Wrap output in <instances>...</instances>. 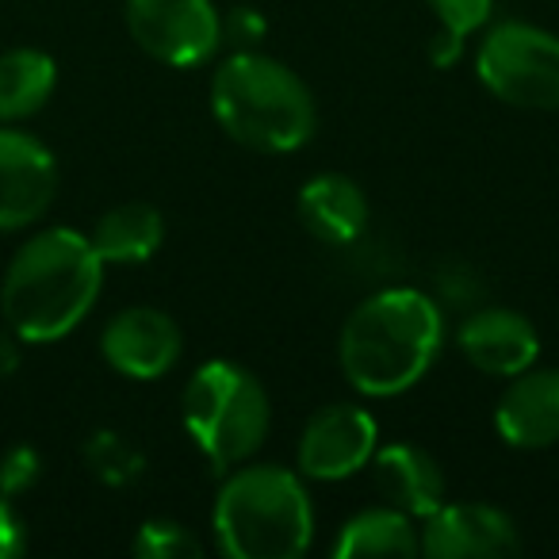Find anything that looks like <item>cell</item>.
I'll return each mask as SVG.
<instances>
[{"mask_svg": "<svg viewBox=\"0 0 559 559\" xmlns=\"http://www.w3.org/2000/svg\"><path fill=\"white\" fill-rule=\"evenodd\" d=\"M58 66L35 47H16L0 55V123H20L35 116L55 96Z\"/></svg>", "mask_w": 559, "mask_h": 559, "instance_id": "cell-18", "label": "cell"}, {"mask_svg": "<svg viewBox=\"0 0 559 559\" xmlns=\"http://www.w3.org/2000/svg\"><path fill=\"white\" fill-rule=\"evenodd\" d=\"M421 556L433 559H502L521 548L510 513L487 502H441L418 528Z\"/></svg>", "mask_w": 559, "mask_h": 559, "instance_id": "cell-10", "label": "cell"}, {"mask_svg": "<svg viewBox=\"0 0 559 559\" xmlns=\"http://www.w3.org/2000/svg\"><path fill=\"white\" fill-rule=\"evenodd\" d=\"M272 403L264 383L234 360H207L185 388V429L215 472L246 464L264 444Z\"/></svg>", "mask_w": 559, "mask_h": 559, "instance_id": "cell-5", "label": "cell"}, {"mask_svg": "<svg viewBox=\"0 0 559 559\" xmlns=\"http://www.w3.org/2000/svg\"><path fill=\"white\" fill-rule=\"evenodd\" d=\"M127 32L150 58L192 70L215 58L223 35V16L211 0H127Z\"/></svg>", "mask_w": 559, "mask_h": 559, "instance_id": "cell-7", "label": "cell"}, {"mask_svg": "<svg viewBox=\"0 0 559 559\" xmlns=\"http://www.w3.org/2000/svg\"><path fill=\"white\" fill-rule=\"evenodd\" d=\"M211 528L230 559H299L314 536L304 475L276 464L230 467L211 510Z\"/></svg>", "mask_w": 559, "mask_h": 559, "instance_id": "cell-4", "label": "cell"}, {"mask_svg": "<svg viewBox=\"0 0 559 559\" xmlns=\"http://www.w3.org/2000/svg\"><path fill=\"white\" fill-rule=\"evenodd\" d=\"M411 513L395 506L360 510L342 525L334 540L337 559H365V556H421V536L411 525Z\"/></svg>", "mask_w": 559, "mask_h": 559, "instance_id": "cell-17", "label": "cell"}, {"mask_svg": "<svg viewBox=\"0 0 559 559\" xmlns=\"http://www.w3.org/2000/svg\"><path fill=\"white\" fill-rule=\"evenodd\" d=\"M85 460L93 467V475H100L111 487H123L142 475V456L116 433H93L85 444Z\"/></svg>", "mask_w": 559, "mask_h": 559, "instance_id": "cell-21", "label": "cell"}, {"mask_svg": "<svg viewBox=\"0 0 559 559\" xmlns=\"http://www.w3.org/2000/svg\"><path fill=\"white\" fill-rule=\"evenodd\" d=\"M104 261L88 234L47 226L16 249L0 280V311L24 342L47 345L73 334L100 299Z\"/></svg>", "mask_w": 559, "mask_h": 559, "instance_id": "cell-1", "label": "cell"}, {"mask_svg": "<svg viewBox=\"0 0 559 559\" xmlns=\"http://www.w3.org/2000/svg\"><path fill=\"white\" fill-rule=\"evenodd\" d=\"M495 426L510 449H551L559 441V368H525L510 376V388L495 406Z\"/></svg>", "mask_w": 559, "mask_h": 559, "instance_id": "cell-13", "label": "cell"}, {"mask_svg": "<svg viewBox=\"0 0 559 559\" xmlns=\"http://www.w3.org/2000/svg\"><path fill=\"white\" fill-rule=\"evenodd\" d=\"M88 241L96 246L104 264H142L162 249L165 218L154 203H116V207L96 218Z\"/></svg>", "mask_w": 559, "mask_h": 559, "instance_id": "cell-16", "label": "cell"}, {"mask_svg": "<svg viewBox=\"0 0 559 559\" xmlns=\"http://www.w3.org/2000/svg\"><path fill=\"white\" fill-rule=\"evenodd\" d=\"M58 195V162L35 134L0 123V230L39 223Z\"/></svg>", "mask_w": 559, "mask_h": 559, "instance_id": "cell-9", "label": "cell"}, {"mask_svg": "<svg viewBox=\"0 0 559 559\" xmlns=\"http://www.w3.org/2000/svg\"><path fill=\"white\" fill-rule=\"evenodd\" d=\"M223 35H226V39H238V43H257L264 35V24H261V16H257V12L238 9V12H234V20H230V27L223 24Z\"/></svg>", "mask_w": 559, "mask_h": 559, "instance_id": "cell-24", "label": "cell"}, {"mask_svg": "<svg viewBox=\"0 0 559 559\" xmlns=\"http://www.w3.org/2000/svg\"><path fill=\"white\" fill-rule=\"evenodd\" d=\"M475 73L495 100L525 111H559V35L506 20L483 32Z\"/></svg>", "mask_w": 559, "mask_h": 559, "instance_id": "cell-6", "label": "cell"}, {"mask_svg": "<svg viewBox=\"0 0 559 559\" xmlns=\"http://www.w3.org/2000/svg\"><path fill=\"white\" fill-rule=\"evenodd\" d=\"M43 460L32 444H16V449L4 452L0 460V498H20L24 490H32L39 483Z\"/></svg>", "mask_w": 559, "mask_h": 559, "instance_id": "cell-22", "label": "cell"}, {"mask_svg": "<svg viewBox=\"0 0 559 559\" xmlns=\"http://www.w3.org/2000/svg\"><path fill=\"white\" fill-rule=\"evenodd\" d=\"M444 342V319L426 292L388 288L368 296L337 337L342 372L360 395L391 399L411 391Z\"/></svg>", "mask_w": 559, "mask_h": 559, "instance_id": "cell-2", "label": "cell"}, {"mask_svg": "<svg viewBox=\"0 0 559 559\" xmlns=\"http://www.w3.org/2000/svg\"><path fill=\"white\" fill-rule=\"evenodd\" d=\"M376 449H380V426L372 414L353 403H330L304 426L296 464L304 479L337 483L372 464Z\"/></svg>", "mask_w": 559, "mask_h": 559, "instance_id": "cell-8", "label": "cell"}, {"mask_svg": "<svg viewBox=\"0 0 559 559\" xmlns=\"http://www.w3.org/2000/svg\"><path fill=\"white\" fill-rule=\"evenodd\" d=\"M456 345L467 365L479 368L483 376H502V380L533 368L540 357L536 326L510 307H487L464 319V326L456 330Z\"/></svg>", "mask_w": 559, "mask_h": 559, "instance_id": "cell-12", "label": "cell"}, {"mask_svg": "<svg viewBox=\"0 0 559 559\" xmlns=\"http://www.w3.org/2000/svg\"><path fill=\"white\" fill-rule=\"evenodd\" d=\"M27 548V528L12 498H0V559H16Z\"/></svg>", "mask_w": 559, "mask_h": 559, "instance_id": "cell-23", "label": "cell"}, {"mask_svg": "<svg viewBox=\"0 0 559 559\" xmlns=\"http://www.w3.org/2000/svg\"><path fill=\"white\" fill-rule=\"evenodd\" d=\"M433 9L437 24H441V35L433 39V62L437 66H452L464 50V39L475 32H483L490 20V9L495 0H426Z\"/></svg>", "mask_w": 559, "mask_h": 559, "instance_id": "cell-19", "label": "cell"}, {"mask_svg": "<svg viewBox=\"0 0 559 559\" xmlns=\"http://www.w3.org/2000/svg\"><path fill=\"white\" fill-rule=\"evenodd\" d=\"M372 483L383 502L426 521L444 502L441 464L421 444H383L372 456Z\"/></svg>", "mask_w": 559, "mask_h": 559, "instance_id": "cell-14", "label": "cell"}, {"mask_svg": "<svg viewBox=\"0 0 559 559\" xmlns=\"http://www.w3.org/2000/svg\"><path fill=\"white\" fill-rule=\"evenodd\" d=\"M180 326L157 307H127L104 326L100 353L127 380H162L180 360Z\"/></svg>", "mask_w": 559, "mask_h": 559, "instance_id": "cell-11", "label": "cell"}, {"mask_svg": "<svg viewBox=\"0 0 559 559\" xmlns=\"http://www.w3.org/2000/svg\"><path fill=\"white\" fill-rule=\"evenodd\" d=\"M211 111L218 127L257 154H292L307 146L319 108L307 81L257 50L230 55L211 78Z\"/></svg>", "mask_w": 559, "mask_h": 559, "instance_id": "cell-3", "label": "cell"}, {"mask_svg": "<svg viewBox=\"0 0 559 559\" xmlns=\"http://www.w3.org/2000/svg\"><path fill=\"white\" fill-rule=\"evenodd\" d=\"M299 223L326 246H349L368 226V195L345 173H322L299 188Z\"/></svg>", "mask_w": 559, "mask_h": 559, "instance_id": "cell-15", "label": "cell"}, {"mask_svg": "<svg viewBox=\"0 0 559 559\" xmlns=\"http://www.w3.org/2000/svg\"><path fill=\"white\" fill-rule=\"evenodd\" d=\"M131 551L139 559H200L203 544L195 540L192 528H185L180 521L169 518H154L139 528Z\"/></svg>", "mask_w": 559, "mask_h": 559, "instance_id": "cell-20", "label": "cell"}]
</instances>
